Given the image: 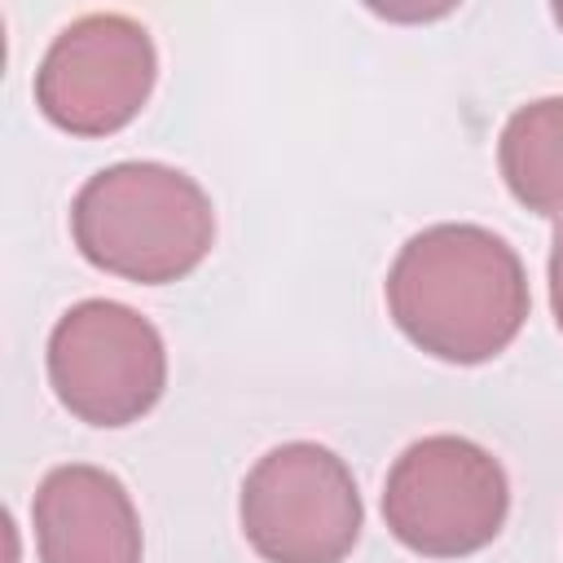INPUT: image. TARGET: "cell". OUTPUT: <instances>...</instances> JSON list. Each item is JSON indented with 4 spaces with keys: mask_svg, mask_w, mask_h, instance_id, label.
Masks as SVG:
<instances>
[{
    "mask_svg": "<svg viewBox=\"0 0 563 563\" xmlns=\"http://www.w3.org/2000/svg\"><path fill=\"white\" fill-rule=\"evenodd\" d=\"M523 260L479 224H431L413 233L387 273V312L400 334L435 361L479 365L515 343L528 321Z\"/></svg>",
    "mask_w": 563,
    "mask_h": 563,
    "instance_id": "cell-1",
    "label": "cell"
},
{
    "mask_svg": "<svg viewBox=\"0 0 563 563\" xmlns=\"http://www.w3.org/2000/svg\"><path fill=\"white\" fill-rule=\"evenodd\" d=\"M70 233L88 264L141 286H163L207 260L216 211L207 189L180 167L114 163L75 194Z\"/></svg>",
    "mask_w": 563,
    "mask_h": 563,
    "instance_id": "cell-2",
    "label": "cell"
},
{
    "mask_svg": "<svg viewBox=\"0 0 563 563\" xmlns=\"http://www.w3.org/2000/svg\"><path fill=\"white\" fill-rule=\"evenodd\" d=\"M510 510L501 462L466 435H422L387 471L383 519L391 537L422 559H462L484 550Z\"/></svg>",
    "mask_w": 563,
    "mask_h": 563,
    "instance_id": "cell-3",
    "label": "cell"
},
{
    "mask_svg": "<svg viewBox=\"0 0 563 563\" xmlns=\"http://www.w3.org/2000/svg\"><path fill=\"white\" fill-rule=\"evenodd\" d=\"M238 515L264 563H343L365 519L347 462L312 440L268 449L242 479Z\"/></svg>",
    "mask_w": 563,
    "mask_h": 563,
    "instance_id": "cell-4",
    "label": "cell"
},
{
    "mask_svg": "<svg viewBox=\"0 0 563 563\" xmlns=\"http://www.w3.org/2000/svg\"><path fill=\"white\" fill-rule=\"evenodd\" d=\"M48 383L79 422L128 427L167 387L163 334L119 299H84L48 334Z\"/></svg>",
    "mask_w": 563,
    "mask_h": 563,
    "instance_id": "cell-5",
    "label": "cell"
},
{
    "mask_svg": "<svg viewBox=\"0 0 563 563\" xmlns=\"http://www.w3.org/2000/svg\"><path fill=\"white\" fill-rule=\"evenodd\" d=\"M154 75L158 53L136 18L84 13L48 44L35 70V106L70 136H110L141 114Z\"/></svg>",
    "mask_w": 563,
    "mask_h": 563,
    "instance_id": "cell-6",
    "label": "cell"
},
{
    "mask_svg": "<svg viewBox=\"0 0 563 563\" xmlns=\"http://www.w3.org/2000/svg\"><path fill=\"white\" fill-rule=\"evenodd\" d=\"M31 523L40 563H141L136 506L101 466H53L35 488Z\"/></svg>",
    "mask_w": 563,
    "mask_h": 563,
    "instance_id": "cell-7",
    "label": "cell"
},
{
    "mask_svg": "<svg viewBox=\"0 0 563 563\" xmlns=\"http://www.w3.org/2000/svg\"><path fill=\"white\" fill-rule=\"evenodd\" d=\"M497 158L510 194L528 211L563 224V97L519 106L501 128Z\"/></svg>",
    "mask_w": 563,
    "mask_h": 563,
    "instance_id": "cell-8",
    "label": "cell"
},
{
    "mask_svg": "<svg viewBox=\"0 0 563 563\" xmlns=\"http://www.w3.org/2000/svg\"><path fill=\"white\" fill-rule=\"evenodd\" d=\"M550 308H554V321L563 330V229L550 242Z\"/></svg>",
    "mask_w": 563,
    "mask_h": 563,
    "instance_id": "cell-9",
    "label": "cell"
},
{
    "mask_svg": "<svg viewBox=\"0 0 563 563\" xmlns=\"http://www.w3.org/2000/svg\"><path fill=\"white\" fill-rule=\"evenodd\" d=\"M554 22H559V26H563V0H559V4H554Z\"/></svg>",
    "mask_w": 563,
    "mask_h": 563,
    "instance_id": "cell-10",
    "label": "cell"
}]
</instances>
